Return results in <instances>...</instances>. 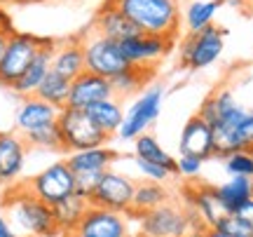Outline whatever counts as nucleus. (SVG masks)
I'll return each mask as SVG.
<instances>
[{
	"label": "nucleus",
	"instance_id": "f8f14e48",
	"mask_svg": "<svg viewBox=\"0 0 253 237\" xmlns=\"http://www.w3.org/2000/svg\"><path fill=\"white\" fill-rule=\"evenodd\" d=\"M129 219L126 214L89 207L71 237H131Z\"/></svg>",
	"mask_w": 253,
	"mask_h": 237
},
{
	"label": "nucleus",
	"instance_id": "c756f323",
	"mask_svg": "<svg viewBox=\"0 0 253 237\" xmlns=\"http://www.w3.org/2000/svg\"><path fill=\"white\" fill-rule=\"evenodd\" d=\"M153 78V68H138V66H129L125 73L115 75L110 85H113V94L115 96H131L143 87L145 82Z\"/></svg>",
	"mask_w": 253,
	"mask_h": 237
},
{
	"label": "nucleus",
	"instance_id": "dca6fc26",
	"mask_svg": "<svg viewBox=\"0 0 253 237\" xmlns=\"http://www.w3.org/2000/svg\"><path fill=\"white\" fill-rule=\"evenodd\" d=\"M183 195H185V207H192L197 211L207 228H216L227 216L225 207L218 200L216 186H188Z\"/></svg>",
	"mask_w": 253,
	"mask_h": 237
},
{
	"label": "nucleus",
	"instance_id": "f257e3e1",
	"mask_svg": "<svg viewBox=\"0 0 253 237\" xmlns=\"http://www.w3.org/2000/svg\"><path fill=\"white\" fill-rule=\"evenodd\" d=\"M5 219L14 228L19 237H56L59 228L54 221V211L49 204L38 200L26 186H17L7 190L5 200Z\"/></svg>",
	"mask_w": 253,
	"mask_h": 237
},
{
	"label": "nucleus",
	"instance_id": "a878e982",
	"mask_svg": "<svg viewBox=\"0 0 253 237\" xmlns=\"http://www.w3.org/2000/svg\"><path fill=\"white\" fill-rule=\"evenodd\" d=\"M169 197H171V195H169L164 183H153V181L136 183V192H134V202H131V214H129V216L157 209V207L167 204Z\"/></svg>",
	"mask_w": 253,
	"mask_h": 237
},
{
	"label": "nucleus",
	"instance_id": "ddd939ff",
	"mask_svg": "<svg viewBox=\"0 0 253 237\" xmlns=\"http://www.w3.org/2000/svg\"><path fill=\"white\" fill-rule=\"evenodd\" d=\"M113 85L110 80L101 78L94 73H80L75 80H71V92H68V108H78V110H87L89 106L99 103V101L113 99Z\"/></svg>",
	"mask_w": 253,
	"mask_h": 237
},
{
	"label": "nucleus",
	"instance_id": "f704fd0d",
	"mask_svg": "<svg viewBox=\"0 0 253 237\" xmlns=\"http://www.w3.org/2000/svg\"><path fill=\"white\" fill-rule=\"evenodd\" d=\"M101 174H75V195H82L89 200L94 188L99 186Z\"/></svg>",
	"mask_w": 253,
	"mask_h": 237
},
{
	"label": "nucleus",
	"instance_id": "f03ea898",
	"mask_svg": "<svg viewBox=\"0 0 253 237\" xmlns=\"http://www.w3.org/2000/svg\"><path fill=\"white\" fill-rule=\"evenodd\" d=\"M125 17L145 36H162L169 40L178 38L181 7L178 0H110Z\"/></svg>",
	"mask_w": 253,
	"mask_h": 237
},
{
	"label": "nucleus",
	"instance_id": "37998d69",
	"mask_svg": "<svg viewBox=\"0 0 253 237\" xmlns=\"http://www.w3.org/2000/svg\"><path fill=\"white\" fill-rule=\"evenodd\" d=\"M227 5H232V7H244V0H225Z\"/></svg>",
	"mask_w": 253,
	"mask_h": 237
},
{
	"label": "nucleus",
	"instance_id": "39448f33",
	"mask_svg": "<svg viewBox=\"0 0 253 237\" xmlns=\"http://www.w3.org/2000/svg\"><path fill=\"white\" fill-rule=\"evenodd\" d=\"M225 28H218L216 24L207 26L199 33H188L181 43V66L190 71H202L218 61L225 45Z\"/></svg>",
	"mask_w": 253,
	"mask_h": 237
},
{
	"label": "nucleus",
	"instance_id": "9d476101",
	"mask_svg": "<svg viewBox=\"0 0 253 237\" xmlns=\"http://www.w3.org/2000/svg\"><path fill=\"white\" fill-rule=\"evenodd\" d=\"M162 101H164V87H150V90H145L125 113V122L120 127L118 137L122 141H136L141 134H145V129L160 118Z\"/></svg>",
	"mask_w": 253,
	"mask_h": 237
},
{
	"label": "nucleus",
	"instance_id": "a19ab883",
	"mask_svg": "<svg viewBox=\"0 0 253 237\" xmlns=\"http://www.w3.org/2000/svg\"><path fill=\"white\" fill-rule=\"evenodd\" d=\"M0 2H14V5H26V2H40V0H0Z\"/></svg>",
	"mask_w": 253,
	"mask_h": 237
},
{
	"label": "nucleus",
	"instance_id": "4468645a",
	"mask_svg": "<svg viewBox=\"0 0 253 237\" xmlns=\"http://www.w3.org/2000/svg\"><path fill=\"white\" fill-rule=\"evenodd\" d=\"M178 148H181V155L197 157L202 162L216 157V153H213V132H211V125H207L199 115H192L181 129Z\"/></svg>",
	"mask_w": 253,
	"mask_h": 237
},
{
	"label": "nucleus",
	"instance_id": "58836bf2",
	"mask_svg": "<svg viewBox=\"0 0 253 237\" xmlns=\"http://www.w3.org/2000/svg\"><path fill=\"white\" fill-rule=\"evenodd\" d=\"M14 31H7V28H0V61H2V56H5V49H7V43L9 38H12Z\"/></svg>",
	"mask_w": 253,
	"mask_h": 237
},
{
	"label": "nucleus",
	"instance_id": "aec40b11",
	"mask_svg": "<svg viewBox=\"0 0 253 237\" xmlns=\"http://www.w3.org/2000/svg\"><path fill=\"white\" fill-rule=\"evenodd\" d=\"M52 71L66 80H75L80 73H84L82 38H68V40L56 43L54 54H52Z\"/></svg>",
	"mask_w": 253,
	"mask_h": 237
},
{
	"label": "nucleus",
	"instance_id": "7c9ffc66",
	"mask_svg": "<svg viewBox=\"0 0 253 237\" xmlns=\"http://www.w3.org/2000/svg\"><path fill=\"white\" fill-rule=\"evenodd\" d=\"M26 146L31 148H40V150H63V143H61V132L59 127L54 125H47V127H40V129H33L28 134H21Z\"/></svg>",
	"mask_w": 253,
	"mask_h": 237
},
{
	"label": "nucleus",
	"instance_id": "c03bdc74",
	"mask_svg": "<svg viewBox=\"0 0 253 237\" xmlns=\"http://www.w3.org/2000/svg\"><path fill=\"white\" fill-rule=\"evenodd\" d=\"M213 2H218V5H220V2H225V0H213Z\"/></svg>",
	"mask_w": 253,
	"mask_h": 237
},
{
	"label": "nucleus",
	"instance_id": "2eb2a0df",
	"mask_svg": "<svg viewBox=\"0 0 253 237\" xmlns=\"http://www.w3.org/2000/svg\"><path fill=\"white\" fill-rule=\"evenodd\" d=\"M59 113H61V108L38 99L36 94L33 96H24L21 103L17 106V113H14V125H17L19 134H28L33 129L54 125L59 120Z\"/></svg>",
	"mask_w": 253,
	"mask_h": 237
},
{
	"label": "nucleus",
	"instance_id": "412c9836",
	"mask_svg": "<svg viewBox=\"0 0 253 237\" xmlns=\"http://www.w3.org/2000/svg\"><path fill=\"white\" fill-rule=\"evenodd\" d=\"M118 160V153L113 148H89V150H75L68 153L66 164L73 174H103L113 169V162Z\"/></svg>",
	"mask_w": 253,
	"mask_h": 237
},
{
	"label": "nucleus",
	"instance_id": "6e6552de",
	"mask_svg": "<svg viewBox=\"0 0 253 237\" xmlns=\"http://www.w3.org/2000/svg\"><path fill=\"white\" fill-rule=\"evenodd\" d=\"M131 219H136V226L141 233L138 237H185L192 230L185 209L169 202L157 209L136 214Z\"/></svg>",
	"mask_w": 253,
	"mask_h": 237
},
{
	"label": "nucleus",
	"instance_id": "2f4dec72",
	"mask_svg": "<svg viewBox=\"0 0 253 237\" xmlns=\"http://www.w3.org/2000/svg\"><path fill=\"white\" fill-rule=\"evenodd\" d=\"M223 160H225V172L230 176L253 179V150H237Z\"/></svg>",
	"mask_w": 253,
	"mask_h": 237
},
{
	"label": "nucleus",
	"instance_id": "a211bd4d",
	"mask_svg": "<svg viewBox=\"0 0 253 237\" xmlns=\"http://www.w3.org/2000/svg\"><path fill=\"white\" fill-rule=\"evenodd\" d=\"M54 45H56V40L45 38V43H42V47L38 49L36 59H33L31 66L24 71V75L12 85V92L19 94L21 99H24V96H33V94L38 92V87H40V82L45 80V75L52 71V54H54Z\"/></svg>",
	"mask_w": 253,
	"mask_h": 237
},
{
	"label": "nucleus",
	"instance_id": "79ce46f5",
	"mask_svg": "<svg viewBox=\"0 0 253 237\" xmlns=\"http://www.w3.org/2000/svg\"><path fill=\"white\" fill-rule=\"evenodd\" d=\"M204 233H207V228H204V230H190L185 237H204Z\"/></svg>",
	"mask_w": 253,
	"mask_h": 237
},
{
	"label": "nucleus",
	"instance_id": "4c0bfd02",
	"mask_svg": "<svg viewBox=\"0 0 253 237\" xmlns=\"http://www.w3.org/2000/svg\"><path fill=\"white\" fill-rule=\"evenodd\" d=\"M0 237H19L17 233H14V228L9 226V221L0 214Z\"/></svg>",
	"mask_w": 253,
	"mask_h": 237
},
{
	"label": "nucleus",
	"instance_id": "20e7f679",
	"mask_svg": "<svg viewBox=\"0 0 253 237\" xmlns=\"http://www.w3.org/2000/svg\"><path fill=\"white\" fill-rule=\"evenodd\" d=\"M82 49H84V71L87 73L113 80L115 75L125 73L129 68L125 54L120 49V43L99 36L96 31H89V36L82 38Z\"/></svg>",
	"mask_w": 253,
	"mask_h": 237
},
{
	"label": "nucleus",
	"instance_id": "393cba45",
	"mask_svg": "<svg viewBox=\"0 0 253 237\" xmlns=\"http://www.w3.org/2000/svg\"><path fill=\"white\" fill-rule=\"evenodd\" d=\"M237 106H239V103L235 101L232 92L230 90H218V92H213V94H209L207 99L202 101V106H199V110L195 113V115H199L207 125L213 127V125H218L223 118H227Z\"/></svg>",
	"mask_w": 253,
	"mask_h": 237
},
{
	"label": "nucleus",
	"instance_id": "c9c22d12",
	"mask_svg": "<svg viewBox=\"0 0 253 237\" xmlns=\"http://www.w3.org/2000/svg\"><path fill=\"white\" fill-rule=\"evenodd\" d=\"M202 160H197V157H190V155H181L178 160H176V174L178 176H185V179H195V176H199V172H202Z\"/></svg>",
	"mask_w": 253,
	"mask_h": 237
},
{
	"label": "nucleus",
	"instance_id": "4be33fe9",
	"mask_svg": "<svg viewBox=\"0 0 253 237\" xmlns=\"http://www.w3.org/2000/svg\"><path fill=\"white\" fill-rule=\"evenodd\" d=\"M91 204L87 197H82V195H75L73 192L71 197H66V200L56 202L52 211H54V221H56V228H59V235H73V230L78 228V223L82 221V216L87 214Z\"/></svg>",
	"mask_w": 253,
	"mask_h": 237
},
{
	"label": "nucleus",
	"instance_id": "b1692460",
	"mask_svg": "<svg viewBox=\"0 0 253 237\" xmlns=\"http://www.w3.org/2000/svg\"><path fill=\"white\" fill-rule=\"evenodd\" d=\"M87 115L91 118V122L103 132V134H118L122 122H125V110H122V103H120L115 96L113 99H106V101H99L87 108Z\"/></svg>",
	"mask_w": 253,
	"mask_h": 237
},
{
	"label": "nucleus",
	"instance_id": "72a5a7b5",
	"mask_svg": "<svg viewBox=\"0 0 253 237\" xmlns=\"http://www.w3.org/2000/svg\"><path fill=\"white\" fill-rule=\"evenodd\" d=\"M136 167H138V172L145 176V181H153V183H164L169 176H171L164 167L153 164V162H145V160H138V157H136Z\"/></svg>",
	"mask_w": 253,
	"mask_h": 237
},
{
	"label": "nucleus",
	"instance_id": "e433bc0d",
	"mask_svg": "<svg viewBox=\"0 0 253 237\" xmlns=\"http://www.w3.org/2000/svg\"><path fill=\"white\" fill-rule=\"evenodd\" d=\"M237 216H239V219H244L246 223H251V226H253V200L246 202L244 207L237 211Z\"/></svg>",
	"mask_w": 253,
	"mask_h": 237
},
{
	"label": "nucleus",
	"instance_id": "7ed1b4c3",
	"mask_svg": "<svg viewBox=\"0 0 253 237\" xmlns=\"http://www.w3.org/2000/svg\"><path fill=\"white\" fill-rule=\"evenodd\" d=\"M56 127L61 132V143L66 153H75V150H89V148H101L108 143V134H103L91 118L87 115V110L78 108H61Z\"/></svg>",
	"mask_w": 253,
	"mask_h": 237
},
{
	"label": "nucleus",
	"instance_id": "9b49d317",
	"mask_svg": "<svg viewBox=\"0 0 253 237\" xmlns=\"http://www.w3.org/2000/svg\"><path fill=\"white\" fill-rule=\"evenodd\" d=\"M176 40H169V38L162 36H145V33H138V36H131L120 43V49L125 54L126 64L129 66H138V68H153L162 61L164 56L171 52V47Z\"/></svg>",
	"mask_w": 253,
	"mask_h": 237
},
{
	"label": "nucleus",
	"instance_id": "6ab92c4d",
	"mask_svg": "<svg viewBox=\"0 0 253 237\" xmlns=\"http://www.w3.org/2000/svg\"><path fill=\"white\" fill-rule=\"evenodd\" d=\"M91 31H96L99 36L110 38V40H115V43H122V40H126V38L138 36V33H141V31L125 17V12H120L110 0L99 9V12H96L94 24H91Z\"/></svg>",
	"mask_w": 253,
	"mask_h": 237
},
{
	"label": "nucleus",
	"instance_id": "c85d7f7f",
	"mask_svg": "<svg viewBox=\"0 0 253 237\" xmlns=\"http://www.w3.org/2000/svg\"><path fill=\"white\" fill-rule=\"evenodd\" d=\"M68 92H71V80H66V78H61L59 73L49 71V73L45 75V80L40 82L36 96L47 101V103H52V106H56V108H66Z\"/></svg>",
	"mask_w": 253,
	"mask_h": 237
},
{
	"label": "nucleus",
	"instance_id": "ea45409f",
	"mask_svg": "<svg viewBox=\"0 0 253 237\" xmlns=\"http://www.w3.org/2000/svg\"><path fill=\"white\" fill-rule=\"evenodd\" d=\"M204 237H227L225 233H220L218 228H207V233H204Z\"/></svg>",
	"mask_w": 253,
	"mask_h": 237
},
{
	"label": "nucleus",
	"instance_id": "f3484780",
	"mask_svg": "<svg viewBox=\"0 0 253 237\" xmlns=\"http://www.w3.org/2000/svg\"><path fill=\"white\" fill-rule=\"evenodd\" d=\"M26 141L17 132H0V183H14L26 162Z\"/></svg>",
	"mask_w": 253,
	"mask_h": 237
},
{
	"label": "nucleus",
	"instance_id": "423d86ee",
	"mask_svg": "<svg viewBox=\"0 0 253 237\" xmlns=\"http://www.w3.org/2000/svg\"><path fill=\"white\" fill-rule=\"evenodd\" d=\"M134 192H136V181L129 174L108 172L101 174L99 186L94 188L89 197L91 207H101V209L108 211H118V214H131V202H134Z\"/></svg>",
	"mask_w": 253,
	"mask_h": 237
},
{
	"label": "nucleus",
	"instance_id": "473e14b6",
	"mask_svg": "<svg viewBox=\"0 0 253 237\" xmlns=\"http://www.w3.org/2000/svg\"><path fill=\"white\" fill-rule=\"evenodd\" d=\"M216 228L220 230V233H225L227 237H253V226L246 223L244 219H239L237 214H227Z\"/></svg>",
	"mask_w": 253,
	"mask_h": 237
},
{
	"label": "nucleus",
	"instance_id": "0eeeda50",
	"mask_svg": "<svg viewBox=\"0 0 253 237\" xmlns=\"http://www.w3.org/2000/svg\"><path fill=\"white\" fill-rule=\"evenodd\" d=\"M24 186L36 195L38 200H42L45 204L54 207L56 202L66 200V197H71L75 192V174L71 172V167L66 164V160H61V162L45 167L36 176H31Z\"/></svg>",
	"mask_w": 253,
	"mask_h": 237
},
{
	"label": "nucleus",
	"instance_id": "1a4fd4ad",
	"mask_svg": "<svg viewBox=\"0 0 253 237\" xmlns=\"http://www.w3.org/2000/svg\"><path fill=\"white\" fill-rule=\"evenodd\" d=\"M45 38L31 36V33H12L7 43V49H5V56L0 61V85L12 90V85L24 75L31 61L36 59L38 49L42 47Z\"/></svg>",
	"mask_w": 253,
	"mask_h": 237
},
{
	"label": "nucleus",
	"instance_id": "bb28decb",
	"mask_svg": "<svg viewBox=\"0 0 253 237\" xmlns=\"http://www.w3.org/2000/svg\"><path fill=\"white\" fill-rule=\"evenodd\" d=\"M134 153L138 160H145V162H153L164 167L167 172L176 174V157H171L167 150L162 148V143L153 137V134H141V137L134 141Z\"/></svg>",
	"mask_w": 253,
	"mask_h": 237
},
{
	"label": "nucleus",
	"instance_id": "5701e85b",
	"mask_svg": "<svg viewBox=\"0 0 253 237\" xmlns=\"http://www.w3.org/2000/svg\"><path fill=\"white\" fill-rule=\"evenodd\" d=\"M218 200L225 207L227 214H237L249 200H253V179L230 176L225 183L216 186Z\"/></svg>",
	"mask_w": 253,
	"mask_h": 237
},
{
	"label": "nucleus",
	"instance_id": "cd10ccee",
	"mask_svg": "<svg viewBox=\"0 0 253 237\" xmlns=\"http://www.w3.org/2000/svg\"><path fill=\"white\" fill-rule=\"evenodd\" d=\"M218 2L213 0H192L185 12H183V26L188 28V33H199V31H204L207 26L213 24V17H216L218 12Z\"/></svg>",
	"mask_w": 253,
	"mask_h": 237
}]
</instances>
